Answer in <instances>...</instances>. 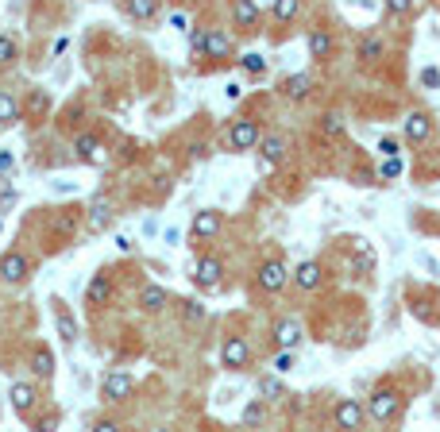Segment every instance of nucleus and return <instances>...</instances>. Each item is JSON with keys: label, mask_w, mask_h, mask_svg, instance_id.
Masks as SVG:
<instances>
[{"label": "nucleus", "mask_w": 440, "mask_h": 432, "mask_svg": "<svg viewBox=\"0 0 440 432\" xmlns=\"http://www.w3.org/2000/svg\"><path fill=\"white\" fill-rule=\"evenodd\" d=\"M228 143H232V151H251L259 143V124L255 120H235L232 131H228Z\"/></svg>", "instance_id": "obj_1"}, {"label": "nucleus", "mask_w": 440, "mask_h": 432, "mask_svg": "<svg viewBox=\"0 0 440 432\" xmlns=\"http://www.w3.org/2000/svg\"><path fill=\"white\" fill-rule=\"evenodd\" d=\"M220 274H224L220 259H213V255L197 259V266H193V282L201 285V290H216V285H220Z\"/></svg>", "instance_id": "obj_2"}, {"label": "nucleus", "mask_w": 440, "mask_h": 432, "mask_svg": "<svg viewBox=\"0 0 440 432\" xmlns=\"http://www.w3.org/2000/svg\"><path fill=\"white\" fill-rule=\"evenodd\" d=\"M398 409H401L398 390H375L371 393V417H375V421H390Z\"/></svg>", "instance_id": "obj_3"}, {"label": "nucleus", "mask_w": 440, "mask_h": 432, "mask_svg": "<svg viewBox=\"0 0 440 432\" xmlns=\"http://www.w3.org/2000/svg\"><path fill=\"white\" fill-rule=\"evenodd\" d=\"M247 359H251V352H247V344L240 340V336L224 340V347H220V363H224L228 371H240V367H247Z\"/></svg>", "instance_id": "obj_4"}, {"label": "nucleus", "mask_w": 440, "mask_h": 432, "mask_svg": "<svg viewBox=\"0 0 440 432\" xmlns=\"http://www.w3.org/2000/svg\"><path fill=\"white\" fill-rule=\"evenodd\" d=\"M220 224H224L220 208H205V213H197L193 216V239H213L216 232H220Z\"/></svg>", "instance_id": "obj_5"}, {"label": "nucleus", "mask_w": 440, "mask_h": 432, "mask_svg": "<svg viewBox=\"0 0 440 432\" xmlns=\"http://www.w3.org/2000/svg\"><path fill=\"white\" fill-rule=\"evenodd\" d=\"M74 147H78V158H81V162H93V166H101V162H105V143H101L93 131L78 136V143H74Z\"/></svg>", "instance_id": "obj_6"}, {"label": "nucleus", "mask_w": 440, "mask_h": 432, "mask_svg": "<svg viewBox=\"0 0 440 432\" xmlns=\"http://www.w3.org/2000/svg\"><path fill=\"white\" fill-rule=\"evenodd\" d=\"M286 278H290V274H286V266L278 263V259H271V263H263V266H259V285H263L266 294H274V290H282V285H286Z\"/></svg>", "instance_id": "obj_7"}, {"label": "nucleus", "mask_w": 440, "mask_h": 432, "mask_svg": "<svg viewBox=\"0 0 440 432\" xmlns=\"http://www.w3.org/2000/svg\"><path fill=\"white\" fill-rule=\"evenodd\" d=\"M28 259L20 255V251H8V255L0 259V278H4V282H23V278H28Z\"/></svg>", "instance_id": "obj_8"}, {"label": "nucleus", "mask_w": 440, "mask_h": 432, "mask_svg": "<svg viewBox=\"0 0 440 432\" xmlns=\"http://www.w3.org/2000/svg\"><path fill=\"white\" fill-rule=\"evenodd\" d=\"M132 386H136V382H132V374H127V371L108 374V378H105V398H108V402H124L127 393H132Z\"/></svg>", "instance_id": "obj_9"}, {"label": "nucleus", "mask_w": 440, "mask_h": 432, "mask_svg": "<svg viewBox=\"0 0 440 432\" xmlns=\"http://www.w3.org/2000/svg\"><path fill=\"white\" fill-rule=\"evenodd\" d=\"M108 220H112V205H108L105 197H97L93 205H89V216H85V228L89 232H105Z\"/></svg>", "instance_id": "obj_10"}, {"label": "nucleus", "mask_w": 440, "mask_h": 432, "mask_svg": "<svg viewBox=\"0 0 440 432\" xmlns=\"http://www.w3.org/2000/svg\"><path fill=\"white\" fill-rule=\"evenodd\" d=\"M309 54H313L317 62H328V54H333V35H328V28L309 31Z\"/></svg>", "instance_id": "obj_11"}, {"label": "nucleus", "mask_w": 440, "mask_h": 432, "mask_svg": "<svg viewBox=\"0 0 440 432\" xmlns=\"http://www.w3.org/2000/svg\"><path fill=\"white\" fill-rule=\"evenodd\" d=\"M8 398H12V409L20 413V417H28V413L35 409V386H28V382H16Z\"/></svg>", "instance_id": "obj_12"}, {"label": "nucleus", "mask_w": 440, "mask_h": 432, "mask_svg": "<svg viewBox=\"0 0 440 432\" xmlns=\"http://www.w3.org/2000/svg\"><path fill=\"white\" fill-rule=\"evenodd\" d=\"M429 136H432V120L425 116V112H413V116L406 120V139H410V143H425Z\"/></svg>", "instance_id": "obj_13"}, {"label": "nucleus", "mask_w": 440, "mask_h": 432, "mask_svg": "<svg viewBox=\"0 0 440 432\" xmlns=\"http://www.w3.org/2000/svg\"><path fill=\"white\" fill-rule=\"evenodd\" d=\"M336 424H340V429H359V424H363V405L352 402V398L340 402V405H336Z\"/></svg>", "instance_id": "obj_14"}, {"label": "nucleus", "mask_w": 440, "mask_h": 432, "mask_svg": "<svg viewBox=\"0 0 440 432\" xmlns=\"http://www.w3.org/2000/svg\"><path fill=\"white\" fill-rule=\"evenodd\" d=\"M232 16H235V28H244V31H251L255 23H259V8H255V0H235Z\"/></svg>", "instance_id": "obj_15"}, {"label": "nucleus", "mask_w": 440, "mask_h": 432, "mask_svg": "<svg viewBox=\"0 0 440 432\" xmlns=\"http://www.w3.org/2000/svg\"><path fill=\"white\" fill-rule=\"evenodd\" d=\"M167 290H163V285H143V294H139V305H143L147 313H163V309H167Z\"/></svg>", "instance_id": "obj_16"}, {"label": "nucleus", "mask_w": 440, "mask_h": 432, "mask_svg": "<svg viewBox=\"0 0 440 432\" xmlns=\"http://www.w3.org/2000/svg\"><path fill=\"white\" fill-rule=\"evenodd\" d=\"M274 340H278V347H290V352H293V347L302 344V324H297V321H282L278 328H274Z\"/></svg>", "instance_id": "obj_17"}, {"label": "nucleus", "mask_w": 440, "mask_h": 432, "mask_svg": "<svg viewBox=\"0 0 440 432\" xmlns=\"http://www.w3.org/2000/svg\"><path fill=\"white\" fill-rule=\"evenodd\" d=\"M205 54L209 58H228L232 54V43H228L224 31H205Z\"/></svg>", "instance_id": "obj_18"}, {"label": "nucleus", "mask_w": 440, "mask_h": 432, "mask_svg": "<svg viewBox=\"0 0 440 432\" xmlns=\"http://www.w3.org/2000/svg\"><path fill=\"white\" fill-rule=\"evenodd\" d=\"M50 305H54V316H59V336L66 340V344H74V340H78V324H74L70 309L62 301H50Z\"/></svg>", "instance_id": "obj_19"}, {"label": "nucleus", "mask_w": 440, "mask_h": 432, "mask_svg": "<svg viewBox=\"0 0 440 432\" xmlns=\"http://www.w3.org/2000/svg\"><path fill=\"white\" fill-rule=\"evenodd\" d=\"M112 297V282H108V274H97L93 278V285H89V294H85V301L93 305V309H101V305Z\"/></svg>", "instance_id": "obj_20"}, {"label": "nucleus", "mask_w": 440, "mask_h": 432, "mask_svg": "<svg viewBox=\"0 0 440 432\" xmlns=\"http://www.w3.org/2000/svg\"><path fill=\"white\" fill-rule=\"evenodd\" d=\"M321 274H324L321 263H302L293 278H297V285H302V290H317V285H321Z\"/></svg>", "instance_id": "obj_21"}, {"label": "nucleus", "mask_w": 440, "mask_h": 432, "mask_svg": "<svg viewBox=\"0 0 440 432\" xmlns=\"http://www.w3.org/2000/svg\"><path fill=\"white\" fill-rule=\"evenodd\" d=\"M20 120V100L12 93H0V128H12Z\"/></svg>", "instance_id": "obj_22"}, {"label": "nucleus", "mask_w": 440, "mask_h": 432, "mask_svg": "<svg viewBox=\"0 0 440 432\" xmlns=\"http://www.w3.org/2000/svg\"><path fill=\"white\" fill-rule=\"evenodd\" d=\"M31 371L39 374V378H50V374H54V355H50V347H35V355H31Z\"/></svg>", "instance_id": "obj_23"}, {"label": "nucleus", "mask_w": 440, "mask_h": 432, "mask_svg": "<svg viewBox=\"0 0 440 432\" xmlns=\"http://www.w3.org/2000/svg\"><path fill=\"white\" fill-rule=\"evenodd\" d=\"M282 93H286L290 100H305V97H309V78H305V74H293V78H286Z\"/></svg>", "instance_id": "obj_24"}, {"label": "nucleus", "mask_w": 440, "mask_h": 432, "mask_svg": "<svg viewBox=\"0 0 440 432\" xmlns=\"http://www.w3.org/2000/svg\"><path fill=\"white\" fill-rule=\"evenodd\" d=\"M127 12H132V20H155L158 0H127Z\"/></svg>", "instance_id": "obj_25"}, {"label": "nucleus", "mask_w": 440, "mask_h": 432, "mask_svg": "<svg viewBox=\"0 0 440 432\" xmlns=\"http://www.w3.org/2000/svg\"><path fill=\"white\" fill-rule=\"evenodd\" d=\"M297 8H302V0H274V20L290 23L293 16H297Z\"/></svg>", "instance_id": "obj_26"}, {"label": "nucleus", "mask_w": 440, "mask_h": 432, "mask_svg": "<svg viewBox=\"0 0 440 432\" xmlns=\"http://www.w3.org/2000/svg\"><path fill=\"white\" fill-rule=\"evenodd\" d=\"M382 54H386L382 39H363V43H359V58H363V62H379Z\"/></svg>", "instance_id": "obj_27"}, {"label": "nucleus", "mask_w": 440, "mask_h": 432, "mask_svg": "<svg viewBox=\"0 0 440 432\" xmlns=\"http://www.w3.org/2000/svg\"><path fill=\"white\" fill-rule=\"evenodd\" d=\"M282 151H286V139H282V136H266V139H263V155H266V166H271L274 158H282Z\"/></svg>", "instance_id": "obj_28"}, {"label": "nucleus", "mask_w": 440, "mask_h": 432, "mask_svg": "<svg viewBox=\"0 0 440 432\" xmlns=\"http://www.w3.org/2000/svg\"><path fill=\"white\" fill-rule=\"evenodd\" d=\"M16 186H12V182H4V177H0V213H8L12 205H16Z\"/></svg>", "instance_id": "obj_29"}, {"label": "nucleus", "mask_w": 440, "mask_h": 432, "mask_svg": "<svg viewBox=\"0 0 440 432\" xmlns=\"http://www.w3.org/2000/svg\"><path fill=\"white\" fill-rule=\"evenodd\" d=\"M12 62H16V39L0 35V66H12Z\"/></svg>", "instance_id": "obj_30"}, {"label": "nucleus", "mask_w": 440, "mask_h": 432, "mask_svg": "<svg viewBox=\"0 0 440 432\" xmlns=\"http://www.w3.org/2000/svg\"><path fill=\"white\" fill-rule=\"evenodd\" d=\"M240 66H244L247 74H263V69H266V58H263V54H244V58H240Z\"/></svg>", "instance_id": "obj_31"}, {"label": "nucleus", "mask_w": 440, "mask_h": 432, "mask_svg": "<svg viewBox=\"0 0 440 432\" xmlns=\"http://www.w3.org/2000/svg\"><path fill=\"white\" fill-rule=\"evenodd\" d=\"M379 174H382V177H390V182H394V177L401 174V158H398V155H386V162L379 166Z\"/></svg>", "instance_id": "obj_32"}, {"label": "nucleus", "mask_w": 440, "mask_h": 432, "mask_svg": "<svg viewBox=\"0 0 440 432\" xmlns=\"http://www.w3.org/2000/svg\"><path fill=\"white\" fill-rule=\"evenodd\" d=\"M263 413H266V409H263V402H251V405H247V413H244V421H247V424L263 421Z\"/></svg>", "instance_id": "obj_33"}, {"label": "nucleus", "mask_w": 440, "mask_h": 432, "mask_svg": "<svg viewBox=\"0 0 440 432\" xmlns=\"http://www.w3.org/2000/svg\"><path fill=\"white\" fill-rule=\"evenodd\" d=\"M290 367H293V352H290V347H282V355H278V359H274V371H290Z\"/></svg>", "instance_id": "obj_34"}, {"label": "nucleus", "mask_w": 440, "mask_h": 432, "mask_svg": "<svg viewBox=\"0 0 440 432\" xmlns=\"http://www.w3.org/2000/svg\"><path fill=\"white\" fill-rule=\"evenodd\" d=\"M386 8H390L394 16H406V12L413 8V0H386Z\"/></svg>", "instance_id": "obj_35"}, {"label": "nucleus", "mask_w": 440, "mask_h": 432, "mask_svg": "<svg viewBox=\"0 0 440 432\" xmlns=\"http://www.w3.org/2000/svg\"><path fill=\"white\" fill-rule=\"evenodd\" d=\"M324 131H328V136H340L344 131V124H340V116H324V124H321Z\"/></svg>", "instance_id": "obj_36"}, {"label": "nucleus", "mask_w": 440, "mask_h": 432, "mask_svg": "<svg viewBox=\"0 0 440 432\" xmlns=\"http://www.w3.org/2000/svg\"><path fill=\"white\" fill-rule=\"evenodd\" d=\"M379 151H382V155H398V139H390V136H386V139H382V143H379Z\"/></svg>", "instance_id": "obj_37"}, {"label": "nucleus", "mask_w": 440, "mask_h": 432, "mask_svg": "<svg viewBox=\"0 0 440 432\" xmlns=\"http://www.w3.org/2000/svg\"><path fill=\"white\" fill-rule=\"evenodd\" d=\"M421 81H425V85H429V89H437V85H440V74H437V69L429 66V69H425V74H421Z\"/></svg>", "instance_id": "obj_38"}, {"label": "nucleus", "mask_w": 440, "mask_h": 432, "mask_svg": "<svg viewBox=\"0 0 440 432\" xmlns=\"http://www.w3.org/2000/svg\"><path fill=\"white\" fill-rule=\"evenodd\" d=\"M170 28H178V31H186V28H189V20H186V12H174V16H170Z\"/></svg>", "instance_id": "obj_39"}, {"label": "nucleus", "mask_w": 440, "mask_h": 432, "mask_svg": "<svg viewBox=\"0 0 440 432\" xmlns=\"http://www.w3.org/2000/svg\"><path fill=\"white\" fill-rule=\"evenodd\" d=\"M186 305H189V309H186V313H189V321H201V316H205V309H201L197 301H186Z\"/></svg>", "instance_id": "obj_40"}, {"label": "nucleus", "mask_w": 440, "mask_h": 432, "mask_svg": "<svg viewBox=\"0 0 440 432\" xmlns=\"http://www.w3.org/2000/svg\"><path fill=\"white\" fill-rule=\"evenodd\" d=\"M259 390H263V393H278V382H274V378H263V382H259Z\"/></svg>", "instance_id": "obj_41"}, {"label": "nucleus", "mask_w": 440, "mask_h": 432, "mask_svg": "<svg viewBox=\"0 0 440 432\" xmlns=\"http://www.w3.org/2000/svg\"><path fill=\"white\" fill-rule=\"evenodd\" d=\"M12 166V155H8V151H0V170H8Z\"/></svg>", "instance_id": "obj_42"}]
</instances>
